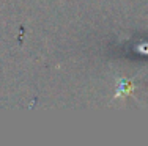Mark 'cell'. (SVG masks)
<instances>
[{
	"mask_svg": "<svg viewBox=\"0 0 148 146\" xmlns=\"http://www.w3.org/2000/svg\"><path fill=\"white\" fill-rule=\"evenodd\" d=\"M132 90V83L129 80H125V79H120L118 80V90H117V96L115 97H121L123 94H129Z\"/></svg>",
	"mask_w": 148,
	"mask_h": 146,
	"instance_id": "obj_1",
	"label": "cell"
}]
</instances>
